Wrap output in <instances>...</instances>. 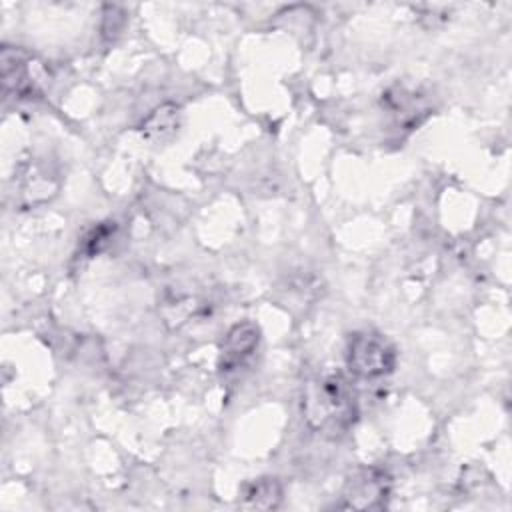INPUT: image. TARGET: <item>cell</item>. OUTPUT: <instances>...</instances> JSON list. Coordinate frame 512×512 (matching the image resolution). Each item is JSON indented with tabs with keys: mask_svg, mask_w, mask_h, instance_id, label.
<instances>
[{
	"mask_svg": "<svg viewBox=\"0 0 512 512\" xmlns=\"http://www.w3.org/2000/svg\"><path fill=\"white\" fill-rule=\"evenodd\" d=\"M390 498V478L380 468L356 470L344 486V506L356 510H380Z\"/></svg>",
	"mask_w": 512,
	"mask_h": 512,
	"instance_id": "obj_3",
	"label": "cell"
},
{
	"mask_svg": "<svg viewBox=\"0 0 512 512\" xmlns=\"http://www.w3.org/2000/svg\"><path fill=\"white\" fill-rule=\"evenodd\" d=\"M282 500V486L276 478H258L250 482L244 490V504L248 508L272 510L278 508Z\"/></svg>",
	"mask_w": 512,
	"mask_h": 512,
	"instance_id": "obj_5",
	"label": "cell"
},
{
	"mask_svg": "<svg viewBox=\"0 0 512 512\" xmlns=\"http://www.w3.org/2000/svg\"><path fill=\"white\" fill-rule=\"evenodd\" d=\"M302 414L306 424L324 436L346 434L358 418L356 392L338 370H322L302 388Z\"/></svg>",
	"mask_w": 512,
	"mask_h": 512,
	"instance_id": "obj_1",
	"label": "cell"
},
{
	"mask_svg": "<svg viewBox=\"0 0 512 512\" xmlns=\"http://www.w3.org/2000/svg\"><path fill=\"white\" fill-rule=\"evenodd\" d=\"M260 340V332L252 322L236 324L228 330L222 348H220V370L238 368L252 352L256 350Z\"/></svg>",
	"mask_w": 512,
	"mask_h": 512,
	"instance_id": "obj_4",
	"label": "cell"
},
{
	"mask_svg": "<svg viewBox=\"0 0 512 512\" xmlns=\"http://www.w3.org/2000/svg\"><path fill=\"white\" fill-rule=\"evenodd\" d=\"M346 366L356 378H382L390 374L396 366V348L380 332H354L346 344Z\"/></svg>",
	"mask_w": 512,
	"mask_h": 512,
	"instance_id": "obj_2",
	"label": "cell"
},
{
	"mask_svg": "<svg viewBox=\"0 0 512 512\" xmlns=\"http://www.w3.org/2000/svg\"><path fill=\"white\" fill-rule=\"evenodd\" d=\"M178 126V108L174 104L158 106L150 116L142 122L140 130L150 140H162L170 136Z\"/></svg>",
	"mask_w": 512,
	"mask_h": 512,
	"instance_id": "obj_6",
	"label": "cell"
}]
</instances>
